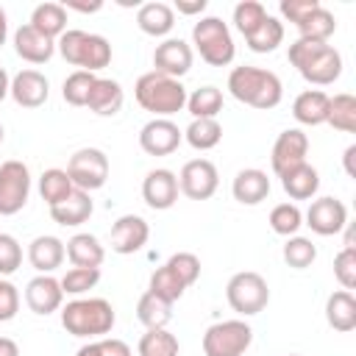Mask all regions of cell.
Returning a JSON list of instances; mask_svg holds the SVG:
<instances>
[{
	"label": "cell",
	"instance_id": "1",
	"mask_svg": "<svg viewBox=\"0 0 356 356\" xmlns=\"http://www.w3.org/2000/svg\"><path fill=\"white\" fill-rule=\"evenodd\" d=\"M228 92L245 103V106H253V108H275L284 97V86H281V78L270 70H261V67H234L228 72Z\"/></svg>",
	"mask_w": 356,
	"mask_h": 356
},
{
	"label": "cell",
	"instance_id": "2",
	"mask_svg": "<svg viewBox=\"0 0 356 356\" xmlns=\"http://www.w3.org/2000/svg\"><path fill=\"white\" fill-rule=\"evenodd\" d=\"M114 306L103 298H75L61 309V325L67 334L92 339V337H106L114 328Z\"/></svg>",
	"mask_w": 356,
	"mask_h": 356
},
{
	"label": "cell",
	"instance_id": "3",
	"mask_svg": "<svg viewBox=\"0 0 356 356\" xmlns=\"http://www.w3.org/2000/svg\"><path fill=\"white\" fill-rule=\"evenodd\" d=\"M134 97L153 117H172L175 111H181L186 106V86L175 78H167V75L150 70V72L139 75V81L134 86Z\"/></svg>",
	"mask_w": 356,
	"mask_h": 356
},
{
	"label": "cell",
	"instance_id": "4",
	"mask_svg": "<svg viewBox=\"0 0 356 356\" xmlns=\"http://www.w3.org/2000/svg\"><path fill=\"white\" fill-rule=\"evenodd\" d=\"M61 58L72 67H81L86 72H97L111 64V44L100 33L86 31H64L56 42Z\"/></svg>",
	"mask_w": 356,
	"mask_h": 356
},
{
	"label": "cell",
	"instance_id": "5",
	"mask_svg": "<svg viewBox=\"0 0 356 356\" xmlns=\"http://www.w3.org/2000/svg\"><path fill=\"white\" fill-rule=\"evenodd\" d=\"M192 42L200 53V58L211 67H228L234 61V39L228 25L220 17H203L192 28Z\"/></svg>",
	"mask_w": 356,
	"mask_h": 356
},
{
	"label": "cell",
	"instance_id": "6",
	"mask_svg": "<svg viewBox=\"0 0 356 356\" xmlns=\"http://www.w3.org/2000/svg\"><path fill=\"white\" fill-rule=\"evenodd\" d=\"M225 300L236 314L250 317V314H259L270 303V286H267L264 275H259L253 270H242V273L231 275V281L225 286Z\"/></svg>",
	"mask_w": 356,
	"mask_h": 356
},
{
	"label": "cell",
	"instance_id": "7",
	"mask_svg": "<svg viewBox=\"0 0 356 356\" xmlns=\"http://www.w3.org/2000/svg\"><path fill=\"white\" fill-rule=\"evenodd\" d=\"M253 342V328L245 320H222L206 328L203 353L206 356H245Z\"/></svg>",
	"mask_w": 356,
	"mask_h": 356
},
{
	"label": "cell",
	"instance_id": "8",
	"mask_svg": "<svg viewBox=\"0 0 356 356\" xmlns=\"http://www.w3.org/2000/svg\"><path fill=\"white\" fill-rule=\"evenodd\" d=\"M67 175L75 189L95 192L108 181V156L97 147H81L70 156Z\"/></svg>",
	"mask_w": 356,
	"mask_h": 356
},
{
	"label": "cell",
	"instance_id": "9",
	"mask_svg": "<svg viewBox=\"0 0 356 356\" xmlns=\"http://www.w3.org/2000/svg\"><path fill=\"white\" fill-rule=\"evenodd\" d=\"M31 195V172L22 161L8 159L0 164V217H11L25 209Z\"/></svg>",
	"mask_w": 356,
	"mask_h": 356
},
{
	"label": "cell",
	"instance_id": "10",
	"mask_svg": "<svg viewBox=\"0 0 356 356\" xmlns=\"http://www.w3.org/2000/svg\"><path fill=\"white\" fill-rule=\"evenodd\" d=\"M220 186V175L217 167L209 159H192L181 167L178 175V189L189 197V200H209Z\"/></svg>",
	"mask_w": 356,
	"mask_h": 356
},
{
	"label": "cell",
	"instance_id": "11",
	"mask_svg": "<svg viewBox=\"0 0 356 356\" xmlns=\"http://www.w3.org/2000/svg\"><path fill=\"white\" fill-rule=\"evenodd\" d=\"M184 142V131L170 117H153L139 131V147L147 156H170Z\"/></svg>",
	"mask_w": 356,
	"mask_h": 356
},
{
	"label": "cell",
	"instance_id": "12",
	"mask_svg": "<svg viewBox=\"0 0 356 356\" xmlns=\"http://www.w3.org/2000/svg\"><path fill=\"white\" fill-rule=\"evenodd\" d=\"M306 156H309V136L300 128H286V131L278 134V139L273 145V153H270L273 172L275 175H284L286 170L303 164Z\"/></svg>",
	"mask_w": 356,
	"mask_h": 356
},
{
	"label": "cell",
	"instance_id": "13",
	"mask_svg": "<svg viewBox=\"0 0 356 356\" xmlns=\"http://www.w3.org/2000/svg\"><path fill=\"white\" fill-rule=\"evenodd\" d=\"M306 225L320 236H334L348 225V209L337 197H317L306 211Z\"/></svg>",
	"mask_w": 356,
	"mask_h": 356
},
{
	"label": "cell",
	"instance_id": "14",
	"mask_svg": "<svg viewBox=\"0 0 356 356\" xmlns=\"http://www.w3.org/2000/svg\"><path fill=\"white\" fill-rule=\"evenodd\" d=\"M192 70V47L184 39H164L153 50V72H161L167 78L181 81Z\"/></svg>",
	"mask_w": 356,
	"mask_h": 356
},
{
	"label": "cell",
	"instance_id": "15",
	"mask_svg": "<svg viewBox=\"0 0 356 356\" xmlns=\"http://www.w3.org/2000/svg\"><path fill=\"white\" fill-rule=\"evenodd\" d=\"M178 175L172 172V170H164V167H159V170H150L147 175H145V181H142V197H145V203L150 206V209H156V211H164V209H172L175 206V200H178Z\"/></svg>",
	"mask_w": 356,
	"mask_h": 356
},
{
	"label": "cell",
	"instance_id": "16",
	"mask_svg": "<svg viewBox=\"0 0 356 356\" xmlns=\"http://www.w3.org/2000/svg\"><path fill=\"white\" fill-rule=\"evenodd\" d=\"M147 236H150V225L139 214H122L111 225V250L120 256H131L145 248Z\"/></svg>",
	"mask_w": 356,
	"mask_h": 356
},
{
	"label": "cell",
	"instance_id": "17",
	"mask_svg": "<svg viewBox=\"0 0 356 356\" xmlns=\"http://www.w3.org/2000/svg\"><path fill=\"white\" fill-rule=\"evenodd\" d=\"M8 95L22 108H39V106H44V100L50 95V83H47V78L39 70H19L11 78Z\"/></svg>",
	"mask_w": 356,
	"mask_h": 356
},
{
	"label": "cell",
	"instance_id": "18",
	"mask_svg": "<svg viewBox=\"0 0 356 356\" xmlns=\"http://www.w3.org/2000/svg\"><path fill=\"white\" fill-rule=\"evenodd\" d=\"M298 72L303 75V81H309L314 86H328V83H334L342 75V56H339V50L325 44L306 64H300Z\"/></svg>",
	"mask_w": 356,
	"mask_h": 356
},
{
	"label": "cell",
	"instance_id": "19",
	"mask_svg": "<svg viewBox=\"0 0 356 356\" xmlns=\"http://www.w3.org/2000/svg\"><path fill=\"white\" fill-rule=\"evenodd\" d=\"M61 300H64V292H61V284L53 275H36L25 286V303L33 314L47 317V314L61 309Z\"/></svg>",
	"mask_w": 356,
	"mask_h": 356
},
{
	"label": "cell",
	"instance_id": "20",
	"mask_svg": "<svg viewBox=\"0 0 356 356\" xmlns=\"http://www.w3.org/2000/svg\"><path fill=\"white\" fill-rule=\"evenodd\" d=\"M14 50L28 64H47L56 53V42L47 39L44 33H39L31 25H19L17 33H14Z\"/></svg>",
	"mask_w": 356,
	"mask_h": 356
},
{
	"label": "cell",
	"instance_id": "21",
	"mask_svg": "<svg viewBox=\"0 0 356 356\" xmlns=\"http://www.w3.org/2000/svg\"><path fill=\"white\" fill-rule=\"evenodd\" d=\"M231 192H234V200H239L242 206H259L270 195V178L264 170H256V167L239 170L231 184Z\"/></svg>",
	"mask_w": 356,
	"mask_h": 356
},
{
	"label": "cell",
	"instance_id": "22",
	"mask_svg": "<svg viewBox=\"0 0 356 356\" xmlns=\"http://www.w3.org/2000/svg\"><path fill=\"white\" fill-rule=\"evenodd\" d=\"M64 256H67L64 242H61L58 236H50V234L36 236V239L28 245V261H31V267H33L39 275H50L53 270H58L61 261H64Z\"/></svg>",
	"mask_w": 356,
	"mask_h": 356
},
{
	"label": "cell",
	"instance_id": "23",
	"mask_svg": "<svg viewBox=\"0 0 356 356\" xmlns=\"http://www.w3.org/2000/svg\"><path fill=\"white\" fill-rule=\"evenodd\" d=\"M92 209L95 206H92L89 192L72 189L61 203L50 206V217H53V222H58L64 228H75V225H81V222H86L92 217Z\"/></svg>",
	"mask_w": 356,
	"mask_h": 356
},
{
	"label": "cell",
	"instance_id": "24",
	"mask_svg": "<svg viewBox=\"0 0 356 356\" xmlns=\"http://www.w3.org/2000/svg\"><path fill=\"white\" fill-rule=\"evenodd\" d=\"M136 25L147 36H167L175 25V11H172V6H167L161 0L142 3L136 8Z\"/></svg>",
	"mask_w": 356,
	"mask_h": 356
},
{
	"label": "cell",
	"instance_id": "25",
	"mask_svg": "<svg viewBox=\"0 0 356 356\" xmlns=\"http://www.w3.org/2000/svg\"><path fill=\"white\" fill-rule=\"evenodd\" d=\"M125 103V92L117 81L111 78H97L92 83V92H89V100H86V108L95 111L97 117H114Z\"/></svg>",
	"mask_w": 356,
	"mask_h": 356
},
{
	"label": "cell",
	"instance_id": "26",
	"mask_svg": "<svg viewBox=\"0 0 356 356\" xmlns=\"http://www.w3.org/2000/svg\"><path fill=\"white\" fill-rule=\"evenodd\" d=\"M278 178H281L284 192H286L292 200H309V197H314L317 189H320V172H317L309 161H303V164L286 170V172L278 175Z\"/></svg>",
	"mask_w": 356,
	"mask_h": 356
},
{
	"label": "cell",
	"instance_id": "27",
	"mask_svg": "<svg viewBox=\"0 0 356 356\" xmlns=\"http://www.w3.org/2000/svg\"><path fill=\"white\" fill-rule=\"evenodd\" d=\"M325 320L334 331L348 334L356 328V298L348 289H337L325 300Z\"/></svg>",
	"mask_w": 356,
	"mask_h": 356
},
{
	"label": "cell",
	"instance_id": "28",
	"mask_svg": "<svg viewBox=\"0 0 356 356\" xmlns=\"http://www.w3.org/2000/svg\"><path fill=\"white\" fill-rule=\"evenodd\" d=\"M328 95L320 92V89H306L295 97L292 103V117L300 122V125H323L325 117H328Z\"/></svg>",
	"mask_w": 356,
	"mask_h": 356
},
{
	"label": "cell",
	"instance_id": "29",
	"mask_svg": "<svg viewBox=\"0 0 356 356\" xmlns=\"http://www.w3.org/2000/svg\"><path fill=\"white\" fill-rule=\"evenodd\" d=\"M64 250H67V259L72 261V267H100L106 259V250L95 234H75L64 245Z\"/></svg>",
	"mask_w": 356,
	"mask_h": 356
},
{
	"label": "cell",
	"instance_id": "30",
	"mask_svg": "<svg viewBox=\"0 0 356 356\" xmlns=\"http://www.w3.org/2000/svg\"><path fill=\"white\" fill-rule=\"evenodd\" d=\"M28 25L56 42L67 31V8L61 3H39L33 8V14H31V22Z\"/></svg>",
	"mask_w": 356,
	"mask_h": 356
},
{
	"label": "cell",
	"instance_id": "31",
	"mask_svg": "<svg viewBox=\"0 0 356 356\" xmlns=\"http://www.w3.org/2000/svg\"><path fill=\"white\" fill-rule=\"evenodd\" d=\"M186 111L192 120H217L222 111V92L217 86H200L192 95H186Z\"/></svg>",
	"mask_w": 356,
	"mask_h": 356
},
{
	"label": "cell",
	"instance_id": "32",
	"mask_svg": "<svg viewBox=\"0 0 356 356\" xmlns=\"http://www.w3.org/2000/svg\"><path fill=\"white\" fill-rule=\"evenodd\" d=\"M325 122L342 134H353L356 131V97L348 92H339L328 100V117Z\"/></svg>",
	"mask_w": 356,
	"mask_h": 356
},
{
	"label": "cell",
	"instance_id": "33",
	"mask_svg": "<svg viewBox=\"0 0 356 356\" xmlns=\"http://www.w3.org/2000/svg\"><path fill=\"white\" fill-rule=\"evenodd\" d=\"M136 317L145 328H167V323L172 320V303L156 298L153 292H145L136 303Z\"/></svg>",
	"mask_w": 356,
	"mask_h": 356
},
{
	"label": "cell",
	"instance_id": "34",
	"mask_svg": "<svg viewBox=\"0 0 356 356\" xmlns=\"http://www.w3.org/2000/svg\"><path fill=\"white\" fill-rule=\"evenodd\" d=\"M245 42H248V47L253 50V53H273L281 42H284V22L278 19V17H264L261 19V25L250 33V36H245Z\"/></svg>",
	"mask_w": 356,
	"mask_h": 356
},
{
	"label": "cell",
	"instance_id": "35",
	"mask_svg": "<svg viewBox=\"0 0 356 356\" xmlns=\"http://www.w3.org/2000/svg\"><path fill=\"white\" fill-rule=\"evenodd\" d=\"M334 31H337V19H334V14H331L325 6H320L317 11H312V14L298 25L300 39H312V42H328V39L334 36Z\"/></svg>",
	"mask_w": 356,
	"mask_h": 356
},
{
	"label": "cell",
	"instance_id": "36",
	"mask_svg": "<svg viewBox=\"0 0 356 356\" xmlns=\"http://www.w3.org/2000/svg\"><path fill=\"white\" fill-rule=\"evenodd\" d=\"M72 189H75V186H72V181H70L67 170L50 167V170H44V172H42V178H39V195H42V200H44L47 206L61 203Z\"/></svg>",
	"mask_w": 356,
	"mask_h": 356
},
{
	"label": "cell",
	"instance_id": "37",
	"mask_svg": "<svg viewBox=\"0 0 356 356\" xmlns=\"http://www.w3.org/2000/svg\"><path fill=\"white\" fill-rule=\"evenodd\" d=\"M136 350L139 356H178V339L167 328H147Z\"/></svg>",
	"mask_w": 356,
	"mask_h": 356
},
{
	"label": "cell",
	"instance_id": "38",
	"mask_svg": "<svg viewBox=\"0 0 356 356\" xmlns=\"http://www.w3.org/2000/svg\"><path fill=\"white\" fill-rule=\"evenodd\" d=\"M184 139L195 147V150H211L220 145L222 139V125L217 120H192L189 128L184 131Z\"/></svg>",
	"mask_w": 356,
	"mask_h": 356
},
{
	"label": "cell",
	"instance_id": "39",
	"mask_svg": "<svg viewBox=\"0 0 356 356\" xmlns=\"http://www.w3.org/2000/svg\"><path fill=\"white\" fill-rule=\"evenodd\" d=\"M147 292H153L156 298H161V300H167V303H175V300L186 292V286H184V284L178 281V275L164 264V267H159V270L150 275Z\"/></svg>",
	"mask_w": 356,
	"mask_h": 356
},
{
	"label": "cell",
	"instance_id": "40",
	"mask_svg": "<svg viewBox=\"0 0 356 356\" xmlns=\"http://www.w3.org/2000/svg\"><path fill=\"white\" fill-rule=\"evenodd\" d=\"M97 81L95 72H86V70H75L72 75H67L64 86H61V97L70 103V106H86L89 100V92H92V83Z\"/></svg>",
	"mask_w": 356,
	"mask_h": 356
},
{
	"label": "cell",
	"instance_id": "41",
	"mask_svg": "<svg viewBox=\"0 0 356 356\" xmlns=\"http://www.w3.org/2000/svg\"><path fill=\"white\" fill-rule=\"evenodd\" d=\"M303 225V211L295 203H278L270 211V228L278 236H295L298 228Z\"/></svg>",
	"mask_w": 356,
	"mask_h": 356
},
{
	"label": "cell",
	"instance_id": "42",
	"mask_svg": "<svg viewBox=\"0 0 356 356\" xmlns=\"http://www.w3.org/2000/svg\"><path fill=\"white\" fill-rule=\"evenodd\" d=\"M317 259V248L312 239L306 236H286V245H284V261L292 267V270H306L312 267Z\"/></svg>",
	"mask_w": 356,
	"mask_h": 356
},
{
	"label": "cell",
	"instance_id": "43",
	"mask_svg": "<svg viewBox=\"0 0 356 356\" xmlns=\"http://www.w3.org/2000/svg\"><path fill=\"white\" fill-rule=\"evenodd\" d=\"M100 281V267H72L61 275V292L64 295H83L89 289H95Z\"/></svg>",
	"mask_w": 356,
	"mask_h": 356
},
{
	"label": "cell",
	"instance_id": "44",
	"mask_svg": "<svg viewBox=\"0 0 356 356\" xmlns=\"http://www.w3.org/2000/svg\"><path fill=\"white\" fill-rule=\"evenodd\" d=\"M264 17H267V8H264V3H259V0H242V3H236V8H234V25H236V31H239L242 36H250V33L261 25Z\"/></svg>",
	"mask_w": 356,
	"mask_h": 356
},
{
	"label": "cell",
	"instance_id": "45",
	"mask_svg": "<svg viewBox=\"0 0 356 356\" xmlns=\"http://www.w3.org/2000/svg\"><path fill=\"white\" fill-rule=\"evenodd\" d=\"M167 267L178 275V281H181L184 286H192V284L200 278V259H197L195 253H189V250L172 253V256L167 259Z\"/></svg>",
	"mask_w": 356,
	"mask_h": 356
},
{
	"label": "cell",
	"instance_id": "46",
	"mask_svg": "<svg viewBox=\"0 0 356 356\" xmlns=\"http://www.w3.org/2000/svg\"><path fill=\"white\" fill-rule=\"evenodd\" d=\"M334 278L339 281L342 289H356V250H348L342 248L337 256H334Z\"/></svg>",
	"mask_w": 356,
	"mask_h": 356
},
{
	"label": "cell",
	"instance_id": "47",
	"mask_svg": "<svg viewBox=\"0 0 356 356\" xmlns=\"http://www.w3.org/2000/svg\"><path fill=\"white\" fill-rule=\"evenodd\" d=\"M22 264V245L11 234H0V275L17 273Z\"/></svg>",
	"mask_w": 356,
	"mask_h": 356
},
{
	"label": "cell",
	"instance_id": "48",
	"mask_svg": "<svg viewBox=\"0 0 356 356\" xmlns=\"http://www.w3.org/2000/svg\"><path fill=\"white\" fill-rule=\"evenodd\" d=\"M320 6H323L320 0H281L278 8H281V17L289 19V22L298 28V25H300L312 11H317Z\"/></svg>",
	"mask_w": 356,
	"mask_h": 356
},
{
	"label": "cell",
	"instance_id": "49",
	"mask_svg": "<svg viewBox=\"0 0 356 356\" xmlns=\"http://www.w3.org/2000/svg\"><path fill=\"white\" fill-rule=\"evenodd\" d=\"M17 312H19V289L11 281L0 278V323L14 320Z\"/></svg>",
	"mask_w": 356,
	"mask_h": 356
},
{
	"label": "cell",
	"instance_id": "50",
	"mask_svg": "<svg viewBox=\"0 0 356 356\" xmlns=\"http://www.w3.org/2000/svg\"><path fill=\"white\" fill-rule=\"evenodd\" d=\"M97 350H100V356H134L131 348H128V342H122V339H117V337H103V339H97Z\"/></svg>",
	"mask_w": 356,
	"mask_h": 356
},
{
	"label": "cell",
	"instance_id": "51",
	"mask_svg": "<svg viewBox=\"0 0 356 356\" xmlns=\"http://www.w3.org/2000/svg\"><path fill=\"white\" fill-rule=\"evenodd\" d=\"M206 6H209V0H175V8H172V11L192 17V14H203Z\"/></svg>",
	"mask_w": 356,
	"mask_h": 356
},
{
	"label": "cell",
	"instance_id": "52",
	"mask_svg": "<svg viewBox=\"0 0 356 356\" xmlns=\"http://www.w3.org/2000/svg\"><path fill=\"white\" fill-rule=\"evenodd\" d=\"M67 11L72 8V11H81V14H95V11H100L103 8V3L100 0H95V3H78V0H67V3H61Z\"/></svg>",
	"mask_w": 356,
	"mask_h": 356
},
{
	"label": "cell",
	"instance_id": "53",
	"mask_svg": "<svg viewBox=\"0 0 356 356\" xmlns=\"http://www.w3.org/2000/svg\"><path fill=\"white\" fill-rule=\"evenodd\" d=\"M342 159H345V172H348L350 178H356V164H353V159H356V145H348Z\"/></svg>",
	"mask_w": 356,
	"mask_h": 356
},
{
	"label": "cell",
	"instance_id": "54",
	"mask_svg": "<svg viewBox=\"0 0 356 356\" xmlns=\"http://www.w3.org/2000/svg\"><path fill=\"white\" fill-rule=\"evenodd\" d=\"M0 356H19V348L14 339L8 337H0Z\"/></svg>",
	"mask_w": 356,
	"mask_h": 356
},
{
	"label": "cell",
	"instance_id": "55",
	"mask_svg": "<svg viewBox=\"0 0 356 356\" xmlns=\"http://www.w3.org/2000/svg\"><path fill=\"white\" fill-rule=\"evenodd\" d=\"M8 89H11V78H8V72L0 67V100H6Z\"/></svg>",
	"mask_w": 356,
	"mask_h": 356
},
{
	"label": "cell",
	"instance_id": "56",
	"mask_svg": "<svg viewBox=\"0 0 356 356\" xmlns=\"http://www.w3.org/2000/svg\"><path fill=\"white\" fill-rule=\"evenodd\" d=\"M342 231H345V248H348V250H356V234H353V225L348 222Z\"/></svg>",
	"mask_w": 356,
	"mask_h": 356
},
{
	"label": "cell",
	"instance_id": "57",
	"mask_svg": "<svg viewBox=\"0 0 356 356\" xmlns=\"http://www.w3.org/2000/svg\"><path fill=\"white\" fill-rule=\"evenodd\" d=\"M75 356H100V350H97V342H89V345H81Z\"/></svg>",
	"mask_w": 356,
	"mask_h": 356
},
{
	"label": "cell",
	"instance_id": "58",
	"mask_svg": "<svg viewBox=\"0 0 356 356\" xmlns=\"http://www.w3.org/2000/svg\"><path fill=\"white\" fill-rule=\"evenodd\" d=\"M6 36H8V19H6V11L0 8V47L6 44Z\"/></svg>",
	"mask_w": 356,
	"mask_h": 356
},
{
	"label": "cell",
	"instance_id": "59",
	"mask_svg": "<svg viewBox=\"0 0 356 356\" xmlns=\"http://www.w3.org/2000/svg\"><path fill=\"white\" fill-rule=\"evenodd\" d=\"M0 145H3V125H0Z\"/></svg>",
	"mask_w": 356,
	"mask_h": 356
},
{
	"label": "cell",
	"instance_id": "60",
	"mask_svg": "<svg viewBox=\"0 0 356 356\" xmlns=\"http://www.w3.org/2000/svg\"><path fill=\"white\" fill-rule=\"evenodd\" d=\"M289 356H300V353H289Z\"/></svg>",
	"mask_w": 356,
	"mask_h": 356
}]
</instances>
